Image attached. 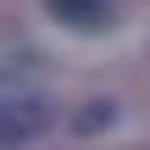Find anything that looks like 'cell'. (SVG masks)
I'll use <instances>...</instances> for the list:
<instances>
[{
  "mask_svg": "<svg viewBox=\"0 0 150 150\" xmlns=\"http://www.w3.org/2000/svg\"><path fill=\"white\" fill-rule=\"evenodd\" d=\"M50 122V89L33 67L11 61L0 67V145H22L33 134H45Z\"/></svg>",
  "mask_w": 150,
  "mask_h": 150,
  "instance_id": "6da1fadb",
  "label": "cell"
}]
</instances>
